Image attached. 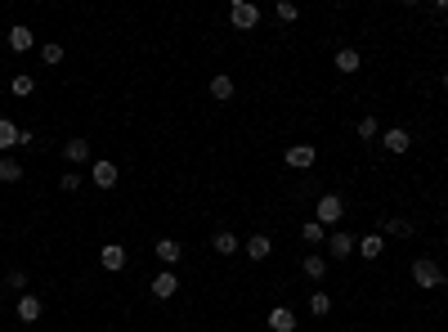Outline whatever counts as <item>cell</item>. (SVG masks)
<instances>
[{
  "label": "cell",
  "mask_w": 448,
  "mask_h": 332,
  "mask_svg": "<svg viewBox=\"0 0 448 332\" xmlns=\"http://www.w3.org/2000/svg\"><path fill=\"white\" fill-rule=\"evenodd\" d=\"M328 310H332V297H328V292H314V297H310V315H328Z\"/></svg>",
  "instance_id": "obj_26"
},
{
  "label": "cell",
  "mask_w": 448,
  "mask_h": 332,
  "mask_svg": "<svg viewBox=\"0 0 448 332\" xmlns=\"http://www.w3.org/2000/svg\"><path fill=\"white\" fill-rule=\"evenodd\" d=\"M229 23H233L238 32H251V27L260 23V9H256L251 0H233V5H229Z\"/></svg>",
  "instance_id": "obj_3"
},
{
  "label": "cell",
  "mask_w": 448,
  "mask_h": 332,
  "mask_svg": "<svg viewBox=\"0 0 448 332\" xmlns=\"http://www.w3.org/2000/svg\"><path fill=\"white\" fill-rule=\"evenodd\" d=\"M211 247L220 252V256H233V252H238V238H233V234H229V229H220V234H215V238H211Z\"/></svg>",
  "instance_id": "obj_22"
},
{
  "label": "cell",
  "mask_w": 448,
  "mask_h": 332,
  "mask_svg": "<svg viewBox=\"0 0 448 332\" xmlns=\"http://www.w3.org/2000/svg\"><path fill=\"white\" fill-rule=\"evenodd\" d=\"M152 256H157L161 265H179V256H184V247H179L175 238H157V247H152Z\"/></svg>",
  "instance_id": "obj_10"
},
{
  "label": "cell",
  "mask_w": 448,
  "mask_h": 332,
  "mask_svg": "<svg viewBox=\"0 0 448 332\" xmlns=\"http://www.w3.org/2000/svg\"><path fill=\"white\" fill-rule=\"evenodd\" d=\"M413 283H417V288H444L448 274L435 261H426V256H422V261H413Z\"/></svg>",
  "instance_id": "obj_1"
},
{
  "label": "cell",
  "mask_w": 448,
  "mask_h": 332,
  "mask_svg": "<svg viewBox=\"0 0 448 332\" xmlns=\"http://www.w3.org/2000/svg\"><path fill=\"white\" fill-rule=\"evenodd\" d=\"M90 180L99 189H117V162H108V157H99V162L90 166Z\"/></svg>",
  "instance_id": "obj_6"
},
{
  "label": "cell",
  "mask_w": 448,
  "mask_h": 332,
  "mask_svg": "<svg viewBox=\"0 0 448 332\" xmlns=\"http://www.w3.org/2000/svg\"><path fill=\"white\" fill-rule=\"evenodd\" d=\"M283 162H287L292 171H310L314 162H319V148L314 144H292L287 153H283Z\"/></svg>",
  "instance_id": "obj_4"
},
{
  "label": "cell",
  "mask_w": 448,
  "mask_h": 332,
  "mask_svg": "<svg viewBox=\"0 0 448 332\" xmlns=\"http://www.w3.org/2000/svg\"><path fill=\"white\" fill-rule=\"evenodd\" d=\"M9 90H14V94H18V99H27V94H32V90H36V81H32V77H27V72H18V77H14V81H9Z\"/></svg>",
  "instance_id": "obj_25"
},
{
  "label": "cell",
  "mask_w": 448,
  "mask_h": 332,
  "mask_svg": "<svg viewBox=\"0 0 448 332\" xmlns=\"http://www.w3.org/2000/svg\"><path fill=\"white\" fill-rule=\"evenodd\" d=\"M341 216H346V202H341L337 193H323V198H319V207H314V220H319L323 229H332V225H337Z\"/></svg>",
  "instance_id": "obj_2"
},
{
  "label": "cell",
  "mask_w": 448,
  "mask_h": 332,
  "mask_svg": "<svg viewBox=\"0 0 448 332\" xmlns=\"http://www.w3.org/2000/svg\"><path fill=\"white\" fill-rule=\"evenodd\" d=\"M59 189H63V193H76V189H81V175H76V171H68V175H59Z\"/></svg>",
  "instance_id": "obj_30"
},
{
  "label": "cell",
  "mask_w": 448,
  "mask_h": 332,
  "mask_svg": "<svg viewBox=\"0 0 448 332\" xmlns=\"http://www.w3.org/2000/svg\"><path fill=\"white\" fill-rule=\"evenodd\" d=\"M359 50H337V72H359Z\"/></svg>",
  "instance_id": "obj_20"
},
{
  "label": "cell",
  "mask_w": 448,
  "mask_h": 332,
  "mask_svg": "<svg viewBox=\"0 0 448 332\" xmlns=\"http://www.w3.org/2000/svg\"><path fill=\"white\" fill-rule=\"evenodd\" d=\"M175 292H179V279H175V274H157V279H152V297H157V301H170V297H175Z\"/></svg>",
  "instance_id": "obj_12"
},
{
  "label": "cell",
  "mask_w": 448,
  "mask_h": 332,
  "mask_svg": "<svg viewBox=\"0 0 448 332\" xmlns=\"http://www.w3.org/2000/svg\"><path fill=\"white\" fill-rule=\"evenodd\" d=\"M323 234H328V229H323L319 220H305V225H301V238L310 243V247H319V243H323Z\"/></svg>",
  "instance_id": "obj_23"
},
{
  "label": "cell",
  "mask_w": 448,
  "mask_h": 332,
  "mask_svg": "<svg viewBox=\"0 0 448 332\" xmlns=\"http://www.w3.org/2000/svg\"><path fill=\"white\" fill-rule=\"evenodd\" d=\"M355 247H359V238L355 234H332V261H346V256H355Z\"/></svg>",
  "instance_id": "obj_11"
},
{
  "label": "cell",
  "mask_w": 448,
  "mask_h": 332,
  "mask_svg": "<svg viewBox=\"0 0 448 332\" xmlns=\"http://www.w3.org/2000/svg\"><path fill=\"white\" fill-rule=\"evenodd\" d=\"M242 252L251 256V261H269V256H274V238H269V234H256V238H247Z\"/></svg>",
  "instance_id": "obj_7"
},
{
  "label": "cell",
  "mask_w": 448,
  "mask_h": 332,
  "mask_svg": "<svg viewBox=\"0 0 448 332\" xmlns=\"http://www.w3.org/2000/svg\"><path fill=\"white\" fill-rule=\"evenodd\" d=\"M36 45V36H32V27H23V23H14L9 27V50L14 54H23V50H32Z\"/></svg>",
  "instance_id": "obj_8"
},
{
  "label": "cell",
  "mask_w": 448,
  "mask_h": 332,
  "mask_svg": "<svg viewBox=\"0 0 448 332\" xmlns=\"http://www.w3.org/2000/svg\"><path fill=\"white\" fill-rule=\"evenodd\" d=\"M18 130H23V126H14V121L0 117V153H5V157H9V148H18Z\"/></svg>",
  "instance_id": "obj_17"
},
{
  "label": "cell",
  "mask_w": 448,
  "mask_h": 332,
  "mask_svg": "<svg viewBox=\"0 0 448 332\" xmlns=\"http://www.w3.org/2000/svg\"><path fill=\"white\" fill-rule=\"evenodd\" d=\"M305 274H310V279H323V274H328V256H305Z\"/></svg>",
  "instance_id": "obj_24"
},
{
  "label": "cell",
  "mask_w": 448,
  "mask_h": 332,
  "mask_svg": "<svg viewBox=\"0 0 448 332\" xmlns=\"http://www.w3.org/2000/svg\"><path fill=\"white\" fill-rule=\"evenodd\" d=\"M278 18H283V23H296V18H301V9L292 5V0H278Z\"/></svg>",
  "instance_id": "obj_29"
},
{
  "label": "cell",
  "mask_w": 448,
  "mask_h": 332,
  "mask_svg": "<svg viewBox=\"0 0 448 332\" xmlns=\"http://www.w3.org/2000/svg\"><path fill=\"white\" fill-rule=\"evenodd\" d=\"M0 180H5V184H18V180H23V166H18L14 157H0Z\"/></svg>",
  "instance_id": "obj_21"
},
{
  "label": "cell",
  "mask_w": 448,
  "mask_h": 332,
  "mask_svg": "<svg viewBox=\"0 0 448 332\" xmlns=\"http://www.w3.org/2000/svg\"><path fill=\"white\" fill-rule=\"evenodd\" d=\"M381 144L390 148V153H408V144H413V139H408V130H386V135H381Z\"/></svg>",
  "instance_id": "obj_16"
},
{
  "label": "cell",
  "mask_w": 448,
  "mask_h": 332,
  "mask_svg": "<svg viewBox=\"0 0 448 332\" xmlns=\"http://www.w3.org/2000/svg\"><path fill=\"white\" fill-rule=\"evenodd\" d=\"M45 315V306H41V297H32V292H27L23 301H18V319H23V324H36V319Z\"/></svg>",
  "instance_id": "obj_13"
},
{
  "label": "cell",
  "mask_w": 448,
  "mask_h": 332,
  "mask_svg": "<svg viewBox=\"0 0 448 332\" xmlns=\"http://www.w3.org/2000/svg\"><path fill=\"white\" fill-rule=\"evenodd\" d=\"M269 332H296V315L287 306H274L269 310Z\"/></svg>",
  "instance_id": "obj_9"
},
{
  "label": "cell",
  "mask_w": 448,
  "mask_h": 332,
  "mask_svg": "<svg viewBox=\"0 0 448 332\" xmlns=\"http://www.w3.org/2000/svg\"><path fill=\"white\" fill-rule=\"evenodd\" d=\"M126 261H130V256H126V247H121V243H103V247H99V265H103L108 274L126 270Z\"/></svg>",
  "instance_id": "obj_5"
},
{
  "label": "cell",
  "mask_w": 448,
  "mask_h": 332,
  "mask_svg": "<svg viewBox=\"0 0 448 332\" xmlns=\"http://www.w3.org/2000/svg\"><path fill=\"white\" fill-rule=\"evenodd\" d=\"M444 274H448V270H444Z\"/></svg>",
  "instance_id": "obj_32"
},
{
  "label": "cell",
  "mask_w": 448,
  "mask_h": 332,
  "mask_svg": "<svg viewBox=\"0 0 448 332\" xmlns=\"http://www.w3.org/2000/svg\"><path fill=\"white\" fill-rule=\"evenodd\" d=\"M63 157H68V162H94V148L85 144V139H68V144H63Z\"/></svg>",
  "instance_id": "obj_14"
},
{
  "label": "cell",
  "mask_w": 448,
  "mask_h": 332,
  "mask_svg": "<svg viewBox=\"0 0 448 332\" xmlns=\"http://www.w3.org/2000/svg\"><path fill=\"white\" fill-rule=\"evenodd\" d=\"M211 94H215L220 103H229V99H233V77H229V72H220V77H211Z\"/></svg>",
  "instance_id": "obj_19"
},
{
  "label": "cell",
  "mask_w": 448,
  "mask_h": 332,
  "mask_svg": "<svg viewBox=\"0 0 448 332\" xmlns=\"http://www.w3.org/2000/svg\"><path fill=\"white\" fill-rule=\"evenodd\" d=\"M381 247H386V243H381V234H364V238H359V256H364V261H377L381 256Z\"/></svg>",
  "instance_id": "obj_15"
},
{
  "label": "cell",
  "mask_w": 448,
  "mask_h": 332,
  "mask_svg": "<svg viewBox=\"0 0 448 332\" xmlns=\"http://www.w3.org/2000/svg\"><path fill=\"white\" fill-rule=\"evenodd\" d=\"M444 85H448V72H444Z\"/></svg>",
  "instance_id": "obj_31"
},
{
  "label": "cell",
  "mask_w": 448,
  "mask_h": 332,
  "mask_svg": "<svg viewBox=\"0 0 448 332\" xmlns=\"http://www.w3.org/2000/svg\"><path fill=\"white\" fill-rule=\"evenodd\" d=\"M359 135H364V139H377V135H381V126H377V117H373V112H368V117L359 121Z\"/></svg>",
  "instance_id": "obj_27"
},
{
  "label": "cell",
  "mask_w": 448,
  "mask_h": 332,
  "mask_svg": "<svg viewBox=\"0 0 448 332\" xmlns=\"http://www.w3.org/2000/svg\"><path fill=\"white\" fill-rule=\"evenodd\" d=\"M41 59H45V63H63V45L45 41V45H41Z\"/></svg>",
  "instance_id": "obj_28"
},
{
  "label": "cell",
  "mask_w": 448,
  "mask_h": 332,
  "mask_svg": "<svg viewBox=\"0 0 448 332\" xmlns=\"http://www.w3.org/2000/svg\"><path fill=\"white\" fill-rule=\"evenodd\" d=\"M381 234H395V238H408V234H413V220H404V216H390V220H381Z\"/></svg>",
  "instance_id": "obj_18"
}]
</instances>
